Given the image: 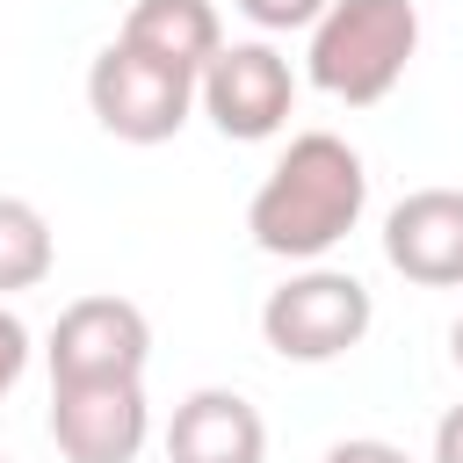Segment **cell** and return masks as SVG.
Listing matches in <instances>:
<instances>
[{
  "label": "cell",
  "mask_w": 463,
  "mask_h": 463,
  "mask_svg": "<svg viewBox=\"0 0 463 463\" xmlns=\"http://www.w3.org/2000/svg\"><path fill=\"white\" fill-rule=\"evenodd\" d=\"M369 210V166L333 130H297L289 152L268 166V181L246 203V232L275 260H318L333 253Z\"/></svg>",
  "instance_id": "1"
},
{
  "label": "cell",
  "mask_w": 463,
  "mask_h": 463,
  "mask_svg": "<svg viewBox=\"0 0 463 463\" xmlns=\"http://www.w3.org/2000/svg\"><path fill=\"white\" fill-rule=\"evenodd\" d=\"M412 51H420V7L412 0H326V14L311 22L304 72L318 94L369 109L405 80Z\"/></svg>",
  "instance_id": "2"
},
{
  "label": "cell",
  "mask_w": 463,
  "mask_h": 463,
  "mask_svg": "<svg viewBox=\"0 0 463 463\" xmlns=\"http://www.w3.org/2000/svg\"><path fill=\"white\" fill-rule=\"evenodd\" d=\"M369 326H376V297L347 268H304L260 304V340L282 362H340L369 340Z\"/></svg>",
  "instance_id": "3"
},
{
  "label": "cell",
  "mask_w": 463,
  "mask_h": 463,
  "mask_svg": "<svg viewBox=\"0 0 463 463\" xmlns=\"http://www.w3.org/2000/svg\"><path fill=\"white\" fill-rule=\"evenodd\" d=\"M87 109L109 137L123 145H166L188 116H195V72L166 65V58H145L130 51L123 36L109 51H94L87 65Z\"/></svg>",
  "instance_id": "4"
},
{
  "label": "cell",
  "mask_w": 463,
  "mask_h": 463,
  "mask_svg": "<svg viewBox=\"0 0 463 463\" xmlns=\"http://www.w3.org/2000/svg\"><path fill=\"white\" fill-rule=\"evenodd\" d=\"M195 101H203V116L217 123V137H232V145H260V137H275L282 123H289V109H297V72H289V58L275 51V43H217V58L195 72Z\"/></svg>",
  "instance_id": "5"
},
{
  "label": "cell",
  "mask_w": 463,
  "mask_h": 463,
  "mask_svg": "<svg viewBox=\"0 0 463 463\" xmlns=\"http://www.w3.org/2000/svg\"><path fill=\"white\" fill-rule=\"evenodd\" d=\"M51 383H116V376H145L152 362V326L130 297H72L51 326Z\"/></svg>",
  "instance_id": "6"
},
{
  "label": "cell",
  "mask_w": 463,
  "mask_h": 463,
  "mask_svg": "<svg viewBox=\"0 0 463 463\" xmlns=\"http://www.w3.org/2000/svg\"><path fill=\"white\" fill-rule=\"evenodd\" d=\"M152 434L145 376L116 383H51V441L65 463H137Z\"/></svg>",
  "instance_id": "7"
},
{
  "label": "cell",
  "mask_w": 463,
  "mask_h": 463,
  "mask_svg": "<svg viewBox=\"0 0 463 463\" xmlns=\"http://www.w3.org/2000/svg\"><path fill=\"white\" fill-rule=\"evenodd\" d=\"M383 260L420 289H463V188H412L383 217Z\"/></svg>",
  "instance_id": "8"
},
{
  "label": "cell",
  "mask_w": 463,
  "mask_h": 463,
  "mask_svg": "<svg viewBox=\"0 0 463 463\" xmlns=\"http://www.w3.org/2000/svg\"><path fill=\"white\" fill-rule=\"evenodd\" d=\"M268 456V420L253 412V398L203 383L174 405L166 420V463H260Z\"/></svg>",
  "instance_id": "9"
},
{
  "label": "cell",
  "mask_w": 463,
  "mask_h": 463,
  "mask_svg": "<svg viewBox=\"0 0 463 463\" xmlns=\"http://www.w3.org/2000/svg\"><path fill=\"white\" fill-rule=\"evenodd\" d=\"M116 36L130 51H145V58H166L181 72H203L217 58V43H224V22H217L210 0H137Z\"/></svg>",
  "instance_id": "10"
},
{
  "label": "cell",
  "mask_w": 463,
  "mask_h": 463,
  "mask_svg": "<svg viewBox=\"0 0 463 463\" xmlns=\"http://www.w3.org/2000/svg\"><path fill=\"white\" fill-rule=\"evenodd\" d=\"M58 246H51V217L29 195H0V297L36 289L51 275Z\"/></svg>",
  "instance_id": "11"
},
{
  "label": "cell",
  "mask_w": 463,
  "mask_h": 463,
  "mask_svg": "<svg viewBox=\"0 0 463 463\" xmlns=\"http://www.w3.org/2000/svg\"><path fill=\"white\" fill-rule=\"evenodd\" d=\"M239 14L275 36V29H311V22L326 14V0H239Z\"/></svg>",
  "instance_id": "12"
},
{
  "label": "cell",
  "mask_w": 463,
  "mask_h": 463,
  "mask_svg": "<svg viewBox=\"0 0 463 463\" xmlns=\"http://www.w3.org/2000/svg\"><path fill=\"white\" fill-rule=\"evenodd\" d=\"M22 369H29V326L0 304V398L22 383Z\"/></svg>",
  "instance_id": "13"
},
{
  "label": "cell",
  "mask_w": 463,
  "mask_h": 463,
  "mask_svg": "<svg viewBox=\"0 0 463 463\" xmlns=\"http://www.w3.org/2000/svg\"><path fill=\"white\" fill-rule=\"evenodd\" d=\"M318 463H412L398 441H383V434H347V441H333Z\"/></svg>",
  "instance_id": "14"
},
{
  "label": "cell",
  "mask_w": 463,
  "mask_h": 463,
  "mask_svg": "<svg viewBox=\"0 0 463 463\" xmlns=\"http://www.w3.org/2000/svg\"><path fill=\"white\" fill-rule=\"evenodd\" d=\"M434 463H463V405H449L434 420Z\"/></svg>",
  "instance_id": "15"
},
{
  "label": "cell",
  "mask_w": 463,
  "mask_h": 463,
  "mask_svg": "<svg viewBox=\"0 0 463 463\" xmlns=\"http://www.w3.org/2000/svg\"><path fill=\"white\" fill-rule=\"evenodd\" d=\"M449 354H456V369H463V311H456V326H449Z\"/></svg>",
  "instance_id": "16"
},
{
  "label": "cell",
  "mask_w": 463,
  "mask_h": 463,
  "mask_svg": "<svg viewBox=\"0 0 463 463\" xmlns=\"http://www.w3.org/2000/svg\"><path fill=\"white\" fill-rule=\"evenodd\" d=\"M0 463H7V456H0Z\"/></svg>",
  "instance_id": "17"
}]
</instances>
